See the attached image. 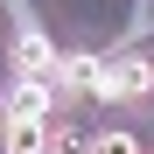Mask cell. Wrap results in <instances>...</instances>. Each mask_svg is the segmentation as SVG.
<instances>
[{"instance_id": "8992f818", "label": "cell", "mask_w": 154, "mask_h": 154, "mask_svg": "<svg viewBox=\"0 0 154 154\" xmlns=\"http://www.w3.org/2000/svg\"><path fill=\"white\" fill-rule=\"evenodd\" d=\"M91 154H140V140H133V133H98Z\"/></svg>"}, {"instance_id": "7a4b0ae2", "label": "cell", "mask_w": 154, "mask_h": 154, "mask_svg": "<svg viewBox=\"0 0 154 154\" xmlns=\"http://www.w3.org/2000/svg\"><path fill=\"white\" fill-rule=\"evenodd\" d=\"M0 112H7V119H49V112H56V98H49L42 77H14L7 98H0Z\"/></svg>"}, {"instance_id": "5b68a950", "label": "cell", "mask_w": 154, "mask_h": 154, "mask_svg": "<svg viewBox=\"0 0 154 154\" xmlns=\"http://www.w3.org/2000/svg\"><path fill=\"white\" fill-rule=\"evenodd\" d=\"M0 154H49V119H7L0 126Z\"/></svg>"}, {"instance_id": "3957f363", "label": "cell", "mask_w": 154, "mask_h": 154, "mask_svg": "<svg viewBox=\"0 0 154 154\" xmlns=\"http://www.w3.org/2000/svg\"><path fill=\"white\" fill-rule=\"evenodd\" d=\"M91 49H56V63H49V77H42V84H49V98H56V91H84L91 84Z\"/></svg>"}, {"instance_id": "6da1fadb", "label": "cell", "mask_w": 154, "mask_h": 154, "mask_svg": "<svg viewBox=\"0 0 154 154\" xmlns=\"http://www.w3.org/2000/svg\"><path fill=\"white\" fill-rule=\"evenodd\" d=\"M84 91L105 98V105H112V98H154V56H112V63L98 56Z\"/></svg>"}, {"instance_id": "277c9868", "label": "cell", "mask_w": 154, "mask_h": 154, "mask_svg": "<svg viewBox=\"0 0 154 154\" xmlns=\"http://www.w3.org/2000/svg\"><path fill=\"white\" fill-rule=\"evenodd\" d=\"M49 63H56V42L42 28H21L14 35V77H49Z\"/></svg>"}, {"instance_id": "52a82bcc", "label": "cell", "mask_w": 154, "mask_h": 154, "mask_svg": "<svg viewBox=\"0 0 154 154\" xmlns=\"http://www.w3.org/2000/svg\"><path fill=\"white\" fill-rule=\"evenodd\" d=\"M0 126H7V112H0Z\"/></svg>"}]
</instances>
